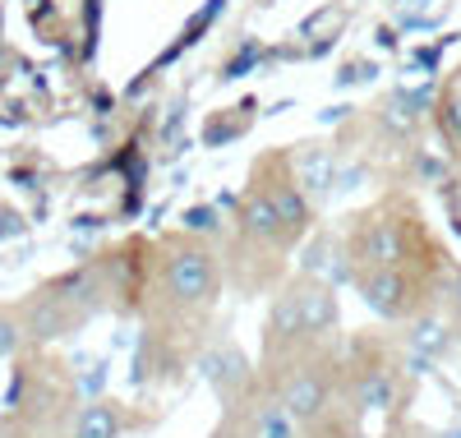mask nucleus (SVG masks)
I'll return each instance as SVG.
<instances>
[{"label":"nucleus","mask_w":461,"mask_h":438,"mask_svg":"<svg viewBox=\"0 0 461 438\" xmlns=\"http://www.w3.org/2000/svg\"><path fill=\"white\" fill-rule=\"evenodd\" d=\"M0 438H69V424L84 406L79 374L51 346H28L10 360Z\"/></svg>","instance_id":"obj_5"},{"label":"nucleus","mask_w":461,"mask_h":438,"mask_svg":"<svg viewBox=\"0 0 461 438\" xmlns=\"http://www.w3.org/2000/svg\"><path fill=\"white\" fill-rule=\"evenodd\" d=\"M378 438H434V433H429V429H425V424H420V420H415V415H406V420H402V424H393V429H383V433H378Z\"/></svg>","instance_id":"obj_16"},{"label":"nucleus","mask_w":461,"mask_h":438,"mask_svg":"<svg viewBox=\"0 0 461 438\" xmlns=\"http://www.w3.org/2000/svg\"><path fill=\"white\" fill-rule=\"evenodd\" d=\"M93 268L102 277L106 314L139 318V305H143V291H148V272H152V235H125V241L97 250Z\"/></svg>","instance_id":"obj_9"},{"label":"nucleus","mask_w":461,"mask_h":438,"mask_svg":"<svg viewBox=\"0 0 461 438\" xmlns=\"http://www.w3.org/2000/svg\"><path fill=\"white\" fill-rule=\"evenodd\" d=\"M337 235H341V254H346V277L393 268V272H415L438 287L443 272L456 263L438 226L429 222L425 204H420V194L406 185L383 189L374 204L356 208L337 226Z\"/></svg>","instance_id":"obj_3"},{"label":"nucleus","mask_w":461,"mask_h":438,"mask_svg":"<svg viewBox=\"0 0 461 438\" xmlns=\"http://www.w3.org/2000/svg\"><path fill=\"white\" fill-rule=\"evenodd\" d=\"M199 374L212 383V392H217V406L221 402H230L236 392H245L249 383H254V360L249 355L230 342L226 333H212V342L203 346V355H199Z\"/></svg>","instance_id":"obj_10"},{"label":"nucleus","mask_w":461,"mask_h":438,"mask_svg":"<svg viewBox=\"0 0 461 438\" xmlns=\"http://www.w3.org/2000/svg\"><path fill=\"white\" fill-rule=\"evenodd\" d=\"M300 438H374V433L351 406H346V397H337L328 411H319L310 424H300Z\"/></svg>","instance_id":"obj_13"},{"label":"nucleus","mask_w":461,"mask_h":438,"mask_svg":"<svg viewBox=\"0 0 461 438\" xmlns=\"http://www.w3.org/2000/svg\"><path fill=\"white\" fill-rule=\"evenodd\" d=\"M314 208L319 204L295 167V148H263L249 162L245 189L236 194L230 226L221 231L226 287L245 300L273 296L291 277L300 245L310 241Z\"/></svg>","instance_id":"obj_2"},{"label":"nucleus","mask_w":461,"mask_h":438,"mask_svg":"<svg viewBox=\"0 0 461 438\" xmlns=\"http://www.w3.org/2000/svg\"><path fill=\"white\" fill-rule=\"evenodd\" d=\"M438 198H443V213H447V226H452V235L461 241V167L447 176V185L438 189Z\"/></svg>","instance_id":"obj_15"},{"label":"nucleus","mask_w":461,"mask_h":438,"mask_svg":"<svg viewBox=\"0 0 461 438\" xmlns=\"http://www.w3.org/2000/svg\"><path fill=\"white\" fill-rule=\"evenodd\" d=\"M429 125L452 167H461V60L443 74L438 93L429 97Z\"/></svg>","instance_id":"obj_12"},{"label":"nucleus","mask_w":461,"mask_h":438,"mask_svg":"<svg viewBox=\"0 0 461 438\" xmlns=\"http://www.w3.org/2000/svg\"><path fill=\"white\" fill-rule=\"evenodd\" d=\"M19 314L28 328V346H56L74 333H84L97 314H106L102 277H97L93 259L37 282L28 296H19Z\"/></svg>","instance_id":"obj_7"},{"label":"nucleus","mask_w":461,"mask_h":438,"mask_svg":"<svg viewBox=\"0 0 461 438\" xmlns=\"http://www.w3.org/2000/svg\"><path fill=\"white\" fill-rule=\"evenodd\" d=\"M420 370L425 360L406 346L402 333L383 328H356L346 337V379L341 397L351 406L369 433L378 438L383 429H393L411 415L415 397H420Z\"/></svg>","instance_id":"obj_4"},{"label":"nucleus","mask_w":461,"mask_h":438,"mask_svg":"<svg viewBox=\"0 0 461 438\" xmlns=\"http://www.w3.org/2000/svg\"><path fill=\"white\" fill-rule=\"evenodd\" d=\"M152 420H139V411H130L121 397H93L79 406L69 424V438H125L130 429H148Z\"/></svg>","instance_id":"obj_11"},{"label":"nucleus","mask_w":461,"mask_h":438,"mask_svg":"<svg viewBox=\"0 0 461 438\" xmlns=\"http://www.w3.org/2000/svg\"><path fill=\"white\" fill-rule=\"evenodd\" d=\"M23 351H28V328H23L19 300H0V360H14Z\"/></svg>","instance_id":"obj_14"},{"label":"nucleus","mask_w":461,"mask_h":438,"mask_svg":"<svg viewBox=\"0 0 461 438\" xmlns=\"http://www.w3.org/2000/svg\"><path fill=\"white\" fill-rule=\"evenodd\" d=\"M328 333H341V300L337 287L319 272H304L295 268L286 282L273 291V305L263 314V328H258V355L254 365H273L282 355L310 346Z\"/></svg>","instance_id":"obj_6"},{"label":"nucleus","mask_w":461,"mask_h":438,"mask_svg":"<svg viewBox=\"0 0 461 438\" xmlns=\"http://www.w3.org/2000/svg\"><path fill=\"white\" fill-rule=\"evenodd\" d=\"M226 296L221 241L194 226L152 235V272L139 305V355L134 370L143 383H176L199 365L212 342L217 305Z\"/></svg>","instance_id":"obj_1"},{"label":"nucleus","mask_w":461,"mask_h":438,"mask_svg":"<svg viewBox=\"0 0 461 438\" xmlns=\"http://www.w3.org/2000/svg\"><path fill=\"white\" fill-rule=\"evenodd\" d=\"M425 130H429V102H420L411 93H383L356 121H346L337 143H356V157L365 171L374 167L397 171L402 157L425 143Z\"/></svg>","instance_id":"obj_8"}]
</instances>
